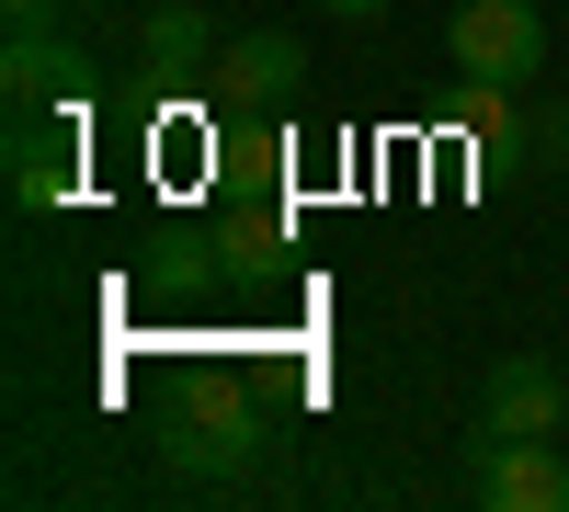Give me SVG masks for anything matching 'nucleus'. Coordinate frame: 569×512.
Returning <instances> with one entry per match:
<instances>
[{
  "label": "nucleus",
  "instance_id": "nucleus-9",
  "mask_svg": "<svg viewBox=\"0 0 569 512\" xmlns=\"http://www.w3.org/2000/svg\"><path fill=\"white\" fill-rule=\"evenodd\" d=\"M456 126H467V137H501V126H512V80H467V91H456Z\"/></svg>",
  "mask_w": 569,
  "mask_h": 512
},
{
  "label": "nucleus",
  "instance_id": "nucleus-8",
  "mask_svg": "<svg viewBox=\"0 0 569 512\" xmlns=\"http://www.w3.org/2000/svg\"><path fill=\"white\" fill-rule=\"evenodd\" d=\"M251 444H262L251 410H240V399H206V410H194V433H182V468H228V455H251Z\"/></svg>",
  "mask_w": 569,
  "mask_h": 512
},
{
  "label": "nucleus",
  "instance_id": "nucleus-5",
  "mask_svg": "<svg viewBox=\"0 0 569 512\" xmlns=\"http://www.w3.org/2000/svg\"><path fill=\"white\" fill-rule=\"evenodd\" d=\"M297 69H308V46L273 34V23L217 46V91H228V103H284V91H297Z\"/></svg>",
  "mask_w": 569,
  "mask_h": 512
},
{
  "label": "nucleus",
  "instance_id": "nucleus-4",
  "mask_svg": "<svg viewBox=\"0 0 569 512\" xmlns=\"http://www.w3.org/2000/svg\"><path fill=\"white\" fill-rule=\"evenodd\" d=\"M69 194H80V149H69V126L23 114V126H12V205L46 217V205H69Z\"/></svg>",
  "mask_w": 569,
  "mask_h": 512
},
{
  "label": "nucleus",
  "instance_id": "nucleus-1",
  "mask_svg": "<svg viewBox=\"0 0 569 512\" xmlns=\"http://www.w3.org/2000/svg\"><path fill=\"white\" fill-rule=\"evenodd\" d=\"M445 69H467V80H536L547 69V12L536 0H456Z\"/></svg>",
  "mask_w": 569,
  "mask_h": 512
},
{
  "label": "nucleus",
  "instance_id": "nucleus-7",
  "mask_svg": "<svg viewBox=\"0 0 569 512\" xmlns=\"http://www.w3.org/2000/svg\"><path fill=\"white\" fill-rule=\"evenodd\" d=\"M137 58H149L160 80H194V69L217 58V23L194 12V0H160V12H149V23H137Z\"/></svg>",
  "mask_w": 569,
  "mask_h": 512
},
{
  "label": "nucleus",
  "instance_id": "nucleus-13",
  "mask_svg": "<svg viewBox=\"0 0 569 512\" xmlns=\"http://www.w3.org/2000/svg\"><path fill=\"white\" fill-rule=\"evenodd\" d=\"M69 12H91V0H69Z\"/></svg>",
  "mask_w": 569,
  "mask_h": 512
},
{
  "label": "nucleus",
  "instance_id": "nucleus-11",
  "mask_svg": "<svg viewBox=\"0 0 569 512\" xmlns=\"http://www.w3.org/2000/svg\"><path fill=\"white\" fill-rule=\"evenodd\" d=\"M319 12H330V23H376V12H388V0H319Z\"/></svg>",
  "mask_w": 569,
  "mask_h": 512
},
{
  "label": "nucleus",
  "instance_id": "nucleus-2",
  "mask_svg": "<svg viewBox=\"0 0 569 512\" xmlns=\"http://www.w3.org/2000/svg\"><path fill=\"white\" fill-rule=\"evenodd\" d=\"M558 422H569V377L547 353H501L479 377V433L490 444H525V433H558Z\"/></svg>",
  "mask_w": 569,
  "mask_h": 512
},
{
  "label": "nucleus",
  "instance_id": "nucleus-12",
  "mask_svg": "<svg viewBox=\"0 0 569 512\" xmlns=\"http://www.w3.org/2000/svg\"><path fill=\"white\" fill-rule=\"evenodd\" d=\"M58 12H69V0H12V34H23V23H58Z\"/></svg>",
  "mask_w": 569,
  "mask_h": 512
},
{
  "label": "nucleus",
  "instance_id": "nucleus-6",
  "mask_svg": "<svg viewBox=\"0 0 569 512\" xmlns=\"http://www.w3.org/2000/svg\"><path fill=\"white\" fill-rule=\"evenodd\" d=\"M80 46L58 34V23H23L12 34V69H0V80H12V114H46V103H69V91H80Z\"/></svg>",
  "mask_w": 569,
  "mask_h": 512
},
{
  "label": "nucleus",
  "instance_id": "nucleus-10",
  "mask_svg": "<svg viewBox=\"0 0 569 512\" xmlns=\"http://www.w3.org/2000/svg\"><path fill=\"white\" fill-rule=\"evenodd\" d=\"M525 137H536V171H569V103H558V114H536Z\"/></svg>",
  "mask_w": 569,
  "mask_h": 512
},
{
  "label": "nucleus",
  "instance_id": "nucleus-3",
  "mask_svg": "<svg viewBox=\"0 0 569 512\" xmlns=\"http://www.w3.org/2000/svg\"><path fill=\"white\" fill-rule=\"evenodd\" d=\"M479 501H490V512H569V468H558V444H547V433L490 444V455H479Z\"/></svg>",
  "mask_w": 569,
  "mask_h": 512
}]
</instances>
